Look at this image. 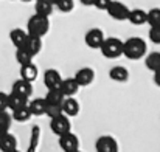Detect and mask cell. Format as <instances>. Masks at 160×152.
<instances>
[{
    "mask_svg": "<svg viewBox=\"0 0 160 152\" xmlns=\"http://www.w3.org/2000/svg\"><path fill=\"white\" fill-rule=\"evenodd\" d=\"M146 42L142 37H129L123 42V56L131 61H137L146 56Z\"/></svg>",
    "mask_w": 160,
    "mask_h": 152,
    "instance_id": "1",
    "label": "cell"
},
{
    "mask_svg": "<svg viewBox=\"0 0 160 152\" xmlns=\"http://www.w3.org/2000/svg\"><path fill=\"white\" fill-rule=\"evenodd\" d=\"M48 31H50V20L47 16H41V14L34 12L28 19V22H27V33L28 34L44 37Z\"/></svg>",
    "mask_w": 160,
    "mask_h": 152,
    "instance_id": "2",
    "label": "cell"
},
{
    "mask_svg": "<svg viewBox=\"0 0 160 152\" xmlns=\"http://www.w3.org/2000/svg\"><path fill=\"white\" fill-rule=\"evenodd\" d=\"M101 54L107 59H115L120 57L123 54V41L117 39V37H106L103 45L100 47Z\"/></svg>",
    "mask_w": 160,
    "mask_h": 152,
    "instance_id": "3",
    "label": "cell"
},
{
    "mask_svg": "<svg viewBox=\"0 0 160 152\" xmlns=\"http://www.w3.org/2000/svg\"><path fill=\"white\" fill-rule=\"evenodd\" d=\"M50 129H52V132L54 135L61 137V135H64V134L72 130V121H70V118L65 113H61L58 116L50 118Z\"/></svg>",
    "mask_w": 160,
    "mask_h": 152,
    "instance_id": "4",
    "label": "cell"
},
{
    "mask_svg": "<svg viewBox=\"0 0 160 152\" xmlns=\"http://www.w3.org/2000/svg\"><path fill=\"white\" fill-rule=\"evenodd\" d=\"M106 11L112 19L123 22V20H128V16H129V11H131V9H129L124 3H121V2H118V0H112L110 5L107 6Z\"/></svg>",
    "mask_w": 160,
    "mask_h": 152,
    "instance_id": "5",
    "label": "cell"
},
{
    "mask_svg": "<svg viewBox=\"0 0 160 152\" xmlns=\"http://www.w3.org/2000/svg\"><path fill=\"white\" fill-rule=\"evenodd\" d=\"M104 39H106V36H104L103 30H100V28H92V30H89V31L86 33V37H84L87 47H90V48H93V50H97V48L100 50V47L103 45Z\"/></svg>",
    "mask_w": 160,
    "mask_h": 152,
    "instance_id": "6",
    "label": "cell"
},
{
    "mask_svg": "<svg viewBox=\"0 0 160 152\" xmlns=\"http://www.w3.org/2000/svg\"><path fill=\"white\" fill-rule=\"evenodd\" d=\"M59 148L62 149L64 152H75L79 149V138L70 132L64 134L59 137Z\"/></svg>",
    "mask_w": 160,
    "mask_h": 152,
    "instance_id": "7",
    "label": "cell"
},
{
    "mask_svg": "<svg viewBox=\"0 0 160 152\" xmlns=\"http://www.w3.org/2000/svg\"><path fill=\"white\" fill-rule=\"evenodd\" d=\"M95 149L97 152H118V143L113 137L103 135L95 141Z\"/></svg>",
    "mask_w": 160,
    "mask_h": 152,
    "instance_id": "8",
    "label": "cell"
},
{
    "mask_svg": "<svg viewBox=\"0 0 160 152\" xmlns=\"http://www.w3.org/2000/svg\"><path fill=\"white\" fill-rule=\"evenodd\" d=\"M73 78L76 79V82L79 84V87H87V86H90V84L93 82V79H95V71H93V68H90V67H84V68H79Z\"/></svg>",
    "mask_w": 160,
    "mask_h": 152,
    "instance_id": "9",
    "label": "cell"
},
{
    "mask_svg": "<svg viewBox=\"0 0 160 152\" xmlns=\"http://www.w3.org/2000/svg\"><path fill=\"white\" fill-rule=\"evenodd\" d=\"M11 92H12V93H17V95H20V96L30 98V96L33 95V84H31L30 81H27V79H22V78H20V79L14 81Z\"/></svg>",
    "mask_w": 160,
    "mask_h": 152,
    "instance_id": "10",
    "label": "cell"
},
{
    "mask_svg": "<svg viewBox=\"0 0 160 152\" xmlns=\"http://www.w3.org/2000/svg\"><path fill=\"white\" fill-rule=\"evenodd\" d=\"M61 82H62V76H61V73L58 70H54V68L45 70V73H44V84H45L47 89H56V87L61 86Z\"/></svg>",
    "mask_w": 160,
    "mask_h": 152,
    "instance_id": "11",
    "label": "cell"
},
{
    "mask_svg": "<svg viewBox=\"0 0 160 152\" xmlns=\"http://www.w3.org/2000/svg\"><path fill=\"white\" fill-rule=\"evenodd\" d=\"M79 109H81V105H79L78 100H75L73 96H65V98H64V101H62V112H64L68 118L76 116V115L79 113Z\"/></svg>",
    "mask_w": 160,
    "mask_h": 152,
    "instance_id": "12",
    "label": "cell"
},
{
    "mask_svg": "<svg viewBox=\"0 0 160 152\" xmlns=\"http://www.w3.org/2000/svg\"><path fill=\"white\" fill-rule=\"evenodd\" d=\"M59 89L64 93V96H75L79 90V84L76 82L75 78H65V79H62Z\"/></svg>",
    "mask_w": 160,
    "mask_h": 152,
    "instance_id": "13",
    "label": "cell"
},
{
    "mask_svg": "<svg viewBox=\"0 0 160 152\" xmlns=\"http://www.w3.org/2000/svg\"><path fill=\"white\" fill-rule=\"evenodd\" d=\"M38 75H39V68H38V65L34 62L20 65V78L22 79H27V81L33 82V81L38 79Z\"/></svg>",
    "mask_w": 160,
    "mask_h": 152,
    "instance_id": "14",
    "label": "cell"
},
{
    "mask_svg": "<svg viewBox=\"0 0 160 152\" xmlns=\"http://www.w3.org/2000/svg\"><path fill=\"white\" fill-rule=\"evenodd\" d=\"M109 78L115 82H126L129 79V70L123 65H115L109 70Z\"/></svg>",
    "mask_w": 160,
    "mask_h": 152,
    "instance_id": "15",
    "label": "cell"
},
{
    "mask_svg": "<svg viewBox=\"0 0 160 152\" xmlns=\"http://www.w3.org/2000/svg\"><path fill=\"white\" fill-rule=\"evenodd\" d=\"M14 149H17V138L12 134H9V132L2 134L0 135V151L11 152V151H14Z\"/></svg>",
    "mask_w": 160,
    "mask_h": 152,
    "instance_id": "16",
    "label": "cell"
},
{
    "mask_svg": "<svg viewBox=\"0 0 160 152\" xmlns=\"http://www.w3.org/2000/svg\"><path fill=\"white\" fill-rule=\"evenodd\" d=\"M28 107L33 116H42L45 115V109H47V101L45 98H34L31 101H28Z\"/></svg>",
    "mask_w": 160,
    "mask_h": 152,
    "instance_id": "17",
    "label": "cell"
},
{
    "mask_svg": "<svg viewBox=\"0 0 160 152\" xmlns=\"http://www.w3.org/2000/svg\"><path fill=\"white\" fill-rule=\"evenodd\" d=\"M128 22H131L132 25L135 27H140V25H145L146 23V11L142 9V8H134L129 11V16H128Z\"/></svg>",
    "mask_w": 160,
    "mask_h": 152,
    "instance_id": "18",
    "label": "cell"
},
{
    "mask_svg": "<svg viewBox=\"0 0 160 152\" xmlns=\"http://www.w3.org/2000/svg\"><path fill=\"white\" fill-rule=\"evenodd\" d=\"M27 37H28V33L22 28H14V30L9 31V39H11V42L16 48L23 47L25 42H27Z\"/></svg>",
    "mask_w": 160,
    "mask_h": 152,
    "instance_id": "19",
    "label": "cell"
},
{
    "mask_svg": "<svg viewBox=\"0 0 160 152\" xmlns=\"http://www.w3.org/2000/svg\"><path fill=\"white\" fill-rule=\"evenodd\" d=\"M23 47L30 51L33 56H38V54L41 53V50H42V37H38V36H31V34H28L27 42H25Z\"/></svg>",
    "mask_w": 160,
    "mask_h": 152,
    "instance_id": "20",
    "label": "cell"
},
{
    "mask_svg": "<svg viewBox=\"0 0 160 152\" xmlns=\"http://www.w3.org/2000/svg\"><path fill=\"white\" fill-rule=\"evenodd\" d=\"M28 104V98H25V96H20V95H17V93H8V109H11V110H16V109H19V107H23V105H27Z\"/></svg>",
    "mask_w": 160,
    "mask_h": 152,
    "instance_id": "21",
    "label": "cell"
},
{
    "mask_svg": "<svg viewBox=\"0 0 160 152\" xmlns=\"http://www.w3.org/2000/svg\"><path fill=\"white\" fill-rule=\"evenodd\" d=\"M12 120L14 121H17V123H27L33 115H31V112H30V107H28V104L27 105H23V107H19V109H16V110H12Z\"/></svg>",
    "mask_w": 160,
    "mask_h": 152,
    "instance_id": "22",
    "label": "cell"
},
{
    "mask_svg": "<svg viewBox=\"0 0 160 152\" xmlns=\"http://www.w3.org/2000/svg\"><path fill=\"white\" fill-rule=\"evenodd\" d=\"M64 93L61 92L59 87L56 89H47V95H45V101L48 104H62L64 101Z\"/></svg>",
    "mask_w": 160,
    "mask_h": 152,
    "instance_id": "23",
    "label": "cell"
},
{
    "mask_svg": "<svg viewBox=\"0 0 160 152\" xmlns=\"http://www.w3.org/2000/svg\"><path fill=\"white\" fill-rule=\"evenodd\" d=\"M53 8L54 5L50 3L48 0H36V14L50 17L53 14Z\"/></svg>",
    "mask_w": 160,
    "mask_h": 152,
    "instance_id": "24",
    "label": "cell"
},
{
    "mask_svg": "<svg viewBox=\"0 0 160 152\" xmlns=\"http://www.w3.org/2000/svg\"><path fill=\"white\" fill-rule=\"evenodd\" d=\"M33 54L27 50L25 47H19L16 48V61L19 62V65H25V64H30L33 62Z\"/></svg>",
    "mask_w": 160,
    "mask_h": 152,
    "instance_id": "25",
    "label": "cell"
},
{
    "mask_svg": "<svg viewBox=\"0 0 160 152\" xmlns=\"http://www.w3.org/2000/svg\"><path fill=\"white\" fill-rule=\"evenodd\" d=\"M145 65H146V68H149L151 71L157 70L160 67V51L149 53V54L146 56V59H145Z\"/></svg>",
    "mask_w": 160,
    "mask_h": 152,
    "instance_id": "26",
    "label": "cell"
},
{
    "mask_svg": "<svg viewBox=\"0 0 160 152\" xmlns=\"http://www.w3.org/2000/svg\"><path fill=\"white\" fill-rule=\"evenodd\" d=\"M11 124H12V116L6 110H0V135L9 132Z\"/></svg>",
    "mask_w": 160,
    "mask_h": 152,
    "instance_id": "27",
    "label": "cell"
},
{
    "mask_svg": "<svg viewBox=\"0 0 160 152\" xmlns=\"http://www.w3.org/2000/svg\"><path fill=\"white\" fill-rule=\"evenodd\" d=\"M146 23L149 27L160 25V8H151L149 11H146Z\"/></svg>",
    "mask_w": 160,
    "mask_h": 152,
    "instance_id": "28",
    "label": "cell"
},
{
    "mask_svg": "<svg viewBox=\"0 0 160 152\" xmlns=\"http://www.w3.org/2000/svg\"><path fill=\"white\" fill-rule=\"evenodd\" d=\"M61 113H64V112H62V104H48V102H47L45 115H47L48 118L58 116V115H61Z\"/></svg>",
    "mask_w": 160,
    "mask_h": 152,
    "instance_id": "29",
    "label": "cell"
},
{
    "mask_svg": "<svg viewBox=\"0 0 160 152\" xmlns=\"http://www.w3.org/2000/svg\"><path fill=\"white\" fill-rule=\"evenodd\" d=\"M56 8L61 11V12H70L73 8H75V2L73 0H59Z\"/></svg>",
    "mask_w": 160,
    "mask_h": 152,
    "instance_id": "30",
    "label": "cell"
},
{
    "mask_svg": "<svg viewBox=\"0 0 160 152\" xmlns=\"http://www.w3.org/2000/svg\"><path fill=\"white\" fill-rule=\"evenodd\" d=\"M148 36H149V41H151L152 44L160 45V25H157V27H151Z\"/></svg>",
    "mask_w": 160,
    "mask_h": 152,
    "instance_id": "31",
    "label": "cell"
},
{
    "mask_svg": "<svg viewBox=\"0 0 160 152\" xmlns=\"http://www.w3.org/2000/svg\"><path fill=\"white\" fill-rule=\"evenodd\" d=\"M110 2H112V0H95L93 6L98 8V9H101V11H106L107 6L110 5Z\"/></svg>",
    "mask_w": 160,
    "mask_h": 152,
    "instance_id": "32",
    "label": "cell"
},
{
    "mask_svg": "<svg viewBox=\"0 0 160 152\" xmlns=\"http://www.w3.org/2000/svg\"><path fill=\"white\" fill-rule=\"evenodd\" d=\"M8 109V93L0 92V110H6Z\"/></svg>",
    "mask_w": 160,
    "mask_h": 152,
    "instance_id": "33",
    "label": "cell"
},
{
    "mask_svg": "<svg viewBox=\"0 0 160 152\" xmlns=\"http://www.w3.org/2000/svg\"><path fill=\"white\" fill-rule=\"evenodd\" d=\"M152 73H154V76H152V79H154V84H156L157 87H160V67L157 68V70H154Z\"/></svg>",
    "mask_w": 160,
    "mask_h": 152,
    "instance_id": "34",
    "label": "cell"
},
{
    "mask_svg": "<svg viewBox=\"0 0 160 152\" xmlns=\"http://www.w3.org/2000/svg\"><path fill=\"white\" fill-rule=\"evenodd\" d=\"M79 2L84 6H93V3H95V0H79Z\"/></svg>",
    "mask_w": 160,
    "mask_h": 152,
    "instance_id": "35",
    "label": "cell"
},
{
    "mask_svg": "<svg viewBox=\"0 0 160 152\" xmlns=\"http://www.w3.org/2000/svg\"><path fill=\"white\" fill-rule=\"evenodd\" d=\"M48 2H50V3H53L54 6H56V5H58V2H59V0H48Z\"/></svg>",
    "mask_w": 160,
    "mask_h": 152,
    "instance_id": "36",
    "label": "cell"
},
{
    "mask_svg": "<svg viewBox=\"0 0 160 152\" xmlns=\"http://www.w3.org/2000/svg\"><path fill=\"white\" fill-rule=\"evenodd\" d=\"M22 2H25V3H28V2H33V0H22Z\"/></svg>",
    "mask_w": 160,
    "mask_h": 152,
    "instance_id": "37",
    "label": "cell"
},
{
    "mask_svg": "<svg viewBox=\"0 0 160 152\" xmlns=\"http://www.w3.org/2000/svg\"><path fill=\"white\" fill-rule=\"evenodd\" d=\"M11 152H20V151L19 149H14V151H11Z\"/></svg>",
    "mask_w": 160,
    "mask_h": 152,
    "instance_id": "38",
    "label": "cell"
},
{
    "mask_svg": "<svg viewBox=\"0 0 160 152\" xmlns=\"http://www.w3.org/2000/svg\"><path fill=\"white\" fill-rule=\"evenodd\" d=\"M75 152H82V151H81V149H78V151H75Z\"/></svg>",
    "mask_w": 160,
    "mask_h": 152,
    "instance_id": "39",
    "label": "cell"
}]
</instances>
